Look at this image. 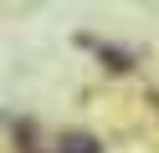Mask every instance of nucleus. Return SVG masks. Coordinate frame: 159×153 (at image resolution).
Returning <instances> with one entry per match:
<instances>
[{"instance_id": "f257e3e1", "label": "nucleus", "mask_w": 159, "mask_h": 153, "mask_svg": "<svg viewBox=\"0 0 159 153\" xmlns=\"http://www.w3.org/2000/svg\"><path fill=\"white\" fill-rule=\"evenodd\" d=\"M62 153H98V143H93V138H67Z\"/></svg>"}]
</instances>
